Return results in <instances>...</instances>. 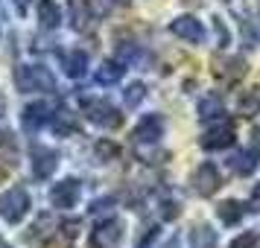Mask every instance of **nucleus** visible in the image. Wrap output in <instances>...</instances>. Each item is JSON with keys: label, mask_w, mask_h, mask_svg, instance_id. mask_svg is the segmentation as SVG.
<instances>
[{"label": "nucleus", "mask_w": 260, "mask_h": 248, "mask_svg": "<svg viewBox=\"0 0 260 248\" xmlns=\"http://www.w3.org/2000/svg\"><path fill=\"white\" fill-rule=\"evenodd\" d=\"M0 108H3V99H0Z\"/></svg>", "instance_id": "nucleus-36"}, {"label": "nucleus", "mask_w": 260, "mask_h": 248, "mask_svg": "<svg viewBox=\"0 0 260 248\" xmlns=\"http://www.w3.org/2000/svg\"><path fill=\"white\" fill-rule=\"evenodd\" d=\"M15 85L21 94H44L56 91V76L41 64H18L15 67Z\"/></svg>", "instance_id": "nucleus-1"}, {"label": "nucleus", "mask_w": 260, "mask_h": 248, "mask_svg": "<svg viewBox=\"0 0 260 248\" xmlns=\"http://www.w3.org/2000/svg\"><path fill=\"white\" fill-rule=\"evenodd\" d=\"M0 248H12V245H9V242H6V239H0Z\"/></svg>", "instance_id": "nucleus-34"}, {"label": "nucleus", "mask_w": 260, "mask_h": 248, "mask_svg": "<svg viewBox=\"0 0 260 248\" xmlns=\"http://www.w3.org/2000/svg\"><path fill=\"white\" fill-rule=\"evenodd\" d=\"M237 140V129L234 123L228 117L222 120H213L211 129L202 134V149H208V152H216V149H228V146H234Z\"/></svg>", "instance_id": "nucleus-3"}, {"label": "nucleus", "mask_w": 260, "mask_h": 248, "mask_svg": "<svg viewBox=\"0 0 260 248\" xmlns=\"http://www.w3.org/2000/svg\"><path fill=\"white\" fill-rule=\"evenodd\" d=\"M79 196H82V184L76 181V178H64L59 184H53L50 190V201H53V207H59V210H71L79 204Z\"/></svg>", "instance_id": "nucleus-5"}, {"label": "nucleus", "mask_w": 260, "mask_h": 248, "mask_svg": "<svg viewBox=\"0 0 260 248\" xmlns=\"http://www.w3.org/2000/svg\"><path fill=\"white\" fill-rule=\"evenodd\" d=\"M0 158H6L9 164H15V158H18V143L6 129H0Z\"/></svg>", "instance_id": "nucleus-22"}, {"label": "nucleus", "mask_w": 260, "mask_h": 248, "mask_svg": "<svg viewBox=\"0 0 260 248\" xmlns=\"http://www.w3.org/2000/svg\"><path fill=\"white\" fill-rule=\"evenodd\" d=\"M123 242V222L120 219H103L91 234V248H120Z\"/></svg>", "instance_id": "nucleus-8"}, {"label": "nucleus", "mask_w": 260, "mask_h": 248, "mask_svg": "<svg viewBox=\"0 0 260 248\" xmlns=\"http://www.w3.org/2000/svg\"><path fill=\"white\" fill-rule=\"evenodd\" d=\"M254 242H257V234L254 231H243L240 236H234V242L228 248H254Z\"/></svg>", "instance_id": "nucleus-26"}, {"label": "nucleus", "mask_w": 260, "mask_h": 248, "mask_svg": "<svg viewBox=\"0 0 260 248\" xmlns=\"http://www.w3.org/2000/svg\"><path fill=\"white\" fill-rule=\"evenodd\" d=\"M29 3H32V0H12V6H15V12H18V15L29 12Z\"/></svg>", "instance_id": "nucleus-30"}, {"label": "nucleus", "mask_w": 260, "mask_h": 248, "mask_svg": "<svg viewBox=\"0 0 260 248\" xmlns=\"http://www.w3.org/2000/svg\"><path fill=\"white\" fill-rule=\"evenodd\" d=\"M38 24H41V29H56L61 24V12L53 0H41L38 3Z\"/></svg>", "instance_id": "nucleus-20"}, {"label": "nucleus", "mask_w": 260, "mask_h": 248, "mask_svg": "<svg viewBox=\"0 0 260 248\" xmlns=\"http://www.w3.org/2000/svg\"><path fill=\"white\" fill-rule=\"evenodd\" d=\"M61 67H64V73H68L71 79H82L85 73H88V53H85V50H71V53H64V56H61Z\"/></svg>", "instance_id": "nucleus-15"}, {"label": "nucleus", "mask_w": 260, "mask_h": 248, "mask_svg": "<svg viewBox=\"0 0 260 248\" xmlns=\"http://www.w3.org/2000/svg\"><path fill=\"white\" fill-rule=\"evenodd\" d=\"M237 111H240V117H257L260 114V85L254 88H248L240 94V102H237Z\"/></svg>", "instance_id": "nucleus-18"}, {"label": "nucleus", "mask_w": 260, "mask_h": 248, "mask_svg": "<svg viewBox=\"0 0 260 248\" xmlns=\"http://www.w3.org/2000/svg\"><path fill=\"white\" fill-rule=\"evenodd\" d=\"M50 123H53L56 134H68V131H76V120H73L68 111H59V114H53V117H50Z\"/></svg>", "instance_id": "nucleus-24"}, {"label": "nucleus", "mask_w": 260, "mask_h": 248, "mask_svg": "<svg viewBox=\"0 0 260 248\" xmlns=\"http://www.w3.org/2000/svg\"><path fill=\"white\" fill-rule=\"evenodd\" d=\"M213 29H216V38H219V47H225L228 44V29H225V24L219 18H213Z\"/></svg>", "instance_id": "nucleus-28"}, {"label": "nucleus", "mask_w": 260, "mask_h": 248, "mask_svg": "<svg viewBox=\"0 0 260 248\" xmlns=\"http://www.w3.org/2000/svg\"><path fill=\"white\" fill-rule=\"evenodd\" d=\"M94 152H96V158H100L103 164H108V161H117L120 146H117V143H111V140H100L94 146Z\"/></svg>", "instance_id": "nucleus-25"}, {"label": "nucleus", "mask_w": 260, "mask_h": 248, "mask_svg": "<svg viewBox=\"0 0 260 248\" xmlns=\"http://www.w3.org/2000/svg\"><path fill=\"white\" fill-rule=\"evenodd\" d=\"M251 137H254V143H251V149H254V152L260 155V131H254V134H251Z\"/></svg>", "instance_id": "nucleus-32"}, {"label": "nucleus", "mask_w": 260, "mask_h": 248, "mask_svg": "<svg viewBox=\"0 0 260 248\" xmlns=\"http://www.w3.org/2000/svg\"><path fill=\"white\" fill-rule=\"evenodd\" d=\"M85 117L91 120L94 126H103V129H117L123 123V114L108 99H88L85 102Z\"/></svg>", "instance_id": "nucleus-4"}, {"label": "nucleus", "mask_w": 260, "mask_h": 248, "mask_svg": "<svg viewBox=\"0 0 260 248\" xmlns=\"http://www.w3.org/2000/svg\"><path fill=\"white\" fill-rule=\"evenodd\" d=\"M123 73H126V64L123 61H117V59H106L100 67H96V73H94V79L100 85H117L120 79H123Z\"/></svg>", "instance_id": "nucleus-16"}, {"label": "nucleus", "mask_w": 260, "mask_h": 248, "mask_svg": "<svg viewBox=\"0 0 260 248\" xmlns=\"http://www.w3.org/2000/svg\"><path fill=\"white\" fill-rule=\"evenodd\" d=\"M225 3H234V0H225Z\"/></svg>", "instance_id": "nucleus-35"}, {"label": "nucleus", "mask_w": 260, "mask_h": 248, "mask_svg": "<svg viewBox=\"0 0 260 248\" xmlns=\"http://www.w3.org/2000/svg\"><path fill=\"white\" fill-rule=\"evenodd\" d=\"M216 216H219L222 225H237V222H243V216H246V204L237 199H225L216 204Z\"/></svg>", "instance_id": "nucleus-17"}, {"label": "nucleus", "mask_w": 260, "mask_h": 248, "mask_svg": "<svg viewBox=\"0 0 260 248\" xmlns=\"http://www.w3.org/2000/svg\"><path fill=\"white\" fill-rule=\"evenodd\" d=\"M143 96H146V88H143V82H132L126 91H123V102H126V108H138L143 102Z\"/></svg>", "instance_id": "nucleus-23"}, {"label": "nucleus", "mask_w": 260, "mask_h": 248, "mask_svg": "<svg viewBox=\"0 0 260 248\" xmlns=\"http://www.w3.org/2000/svg\"><path fill=\"white\" fill-rule=\"evenodd\" d=\"M213 73H216L219 79L234 82V79H243L248 73V64H246V59H240V56H225V59L213 61Z\"/></svg>", "instance_id": "nucleus-13"}, {"label": "nucleus", "mask_w": 260, "mask_h": 248, "mask_svg": "<svg viewBox=\"0 0 260 248\" xmlns=\"http://www.w3.org/2000/svg\"><path fill=\"white\" fill-rule=\"evenodd\" d=\"M103 3H108V6H120V9H123V6H129L132 0H103Z\"/></svg>", "instance_id": "nucleus-31"}, {"label": "nucleus", "mask_w": 260, "mask_h": 248, "mask_svg": "<svg viewBox=\"0 0 260 248\" xmlns=\"http://www.w3.org/2000/svg\"><path fill=\"white\" fill-rule=\"evenodd\" d=\"M257 158L260 155L248 146V149H240V152L231 155V158H228V166L234 169L237 175H251V172L257 169Z\"/></svg>", "instance_id": "nucleus-14"}, {"label": "nucleus", "mask_w": 260, "mask_h": 248, "mask_svg": "<svg viewBox=\"0 0 260 248\" xmlns=\"http://www.w3.org/2000/svg\"><path fill=\"white\" fill-rule=\"evenodd\" d=\"M29 207H32V199H29V193L24 187H12L0 196V216L9 225L21 222L26 213H29Z\"/></svg>", "instance_id": "nucleus-2"}, {"label": "nucleus", "mask_w": 260, "mask_h": 248, "mask_svg": "<svg viewBox=\"0 0 260 248\" xmlns=\"http://www.w3.org/2000/svg\"><path fill=\"white\" fill-rule=\"evenodd\" d=\"M50 117H53V108L47 105V99H38V102H32V105H26L21 111V126L26 131H36L44 123H50Z\"/></svg>", "instance_id": "nucleus-12"}, {"label": "nucleus", "mask_w": 260, "mask_h": 248, "mask_svg": "<svg viewBox=\"0 0 260 248\" xmlns=\"http://www.w3.org/2000/svg\"><path fill=\"white\" fill-rule=\"evenodd\" d=\"M164 117L161 114H146V117H141V123L135 126V131H132V137H135V143H141V146H152V143H158L161 137H164Z\"/></svg>", "instance_id": "nucleus-9"}, {"label": "nucleus", "mask_w": 260, "mask_h": 248, "mask_svg": "<svg viewBox=\"0 0 260 248\" xmlns=\"http://www.w3.org/2000/svg\"><path fill=\"white\" fill-rule=\"evenodd\" d=\"M59 166V155L53 149H44V146H32V175L36 181H47Z\"/></svg>", "instance_id": "nucleus-11"}, {"label": "nucleus", "mask_w": 260, "mask_h": 248, "mask_svg": "<svg viewBox=\"0 0 260 248\" xmlns=\"http://www.w3.org/2000/svg\"><path fill=\"white\" fill-rule=\"evenodd\" d=\"M248 207L260 213V184H254V190H251V199H248Z\"/></svg>", "instance_id": "nucleus-29"}, {"label": "nucleus", "mask_w": 260, "mask_h": 248, "mask_svg": "<svg viewBox=\"0 0 260 248\" xmlns=\"http://www.w3.org/2000/svg\"><path fill=\"white\" fill-rule=\"evenodd\" d=\"M170 32L181 41H187V44H205V26H202L199 18H193V15H181V18H173V24H170Z\"/></svg>", "instance_id": "nucleus-6"}, {"label": "nucleus", "mask_w": 260, "mask_h": 248, "mask_svg": "<svg viewBox=\"0 0 260 248\" xmlns=\"http://www.w3.org/2000/svg\"><path fill=\"white\" fill-rule=\"evenodd\" d=\"M68 18H71V29L91 32L94 29V6H91V0H68Z\"/></svg>", "instance_id": "nucleus-10"}, {"label": "nucleus", "mask_w": 260, "mask_h": 248, "mask_svg": "<svg viewBox=\"0 0 260 248\" xmlns=\"http://www.w3.org/2000/svg\"><path fill=\"white\" fill-rule=\"evenodd\" d=\"M219 187H222V175H219L216 164L205 161V164L196 166V172H193V190H196L199 196L211 199V196H213V193H216Z\"/></svg>", "instance_id": "nucleus-7"}, {"label": "nucleus", "mask_w": 260, "mask_h": 248, "mask_svg": "<svg viewBox=\"0 0 260 248\" xmlns=\"http://www.w3.org/2000/svg\"><path fill=\"white\" fill-rule=\"evenodd\" d=\"M225 117V105L219 96H205L199 102V120L202 123H213V120H222Z\"/></svg>", "instance_id": "nucleus-21"}, {"label": "nucleus", "mask_w": 260, "mask_h": 248, "mask_svg": "<svg viewBox=\"0 0 260 248\" xmlns=\"http://www.w3.org/2000/svg\"><path fill=\"white\" fill-rule=\"evenodd\" d=\"M6 26V12H3V3H0V29Z\"/></svg>", "instance_id": "nucleus-33"}, {"label": "nucleus", "mask_w": 260, "mask_h": 248, "mask_svg": "<svg viewBox=\"0 0 260 248\" xmlns=\"http://www.w3.org/2000/svg\"><path fill=\"white\" fill-rule=\"evenodd\" d=\"M178 213H181L178 201H161V216H164V219H176Z\"/></svg>", "instance_id": "nucleus-27"}, {"label": "nucleus", "mask_w": 260, "mask_h": 248, "mask_svg": "<svg viewBox=\"0 0 260 248\" xmlns=\"http://www.w3.org/2000/svg\"><path fill=\"white\" fill-rule=\"evenodd\" d=\"M187 242H190V248H216V231H213L211 225L199 222V225L190 228Z\"/></svg>", "instance_id": "nucleus-19"}]
</instances>
